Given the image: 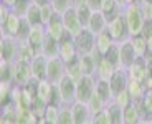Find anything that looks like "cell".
I'll use <instances>...</instances> for the list:
<instances>
[{
  "label": "cell",
  "mask_w": 152,
  "mask_h": 124,
  "mask_svg": "<svg viewBox=\"0 0 152 124\" xmlns=\"http://www.w3.org/2000/svg\"><path fill=\"white\" fill-rule=\"evenodd\" d=\"M122 15H124L127 26H129L131 37H137V35H142V28H144V17H142L141 12V5H129L122 10Z\"/></svg>",
  "instance_id": "obj_1"
},
{
  "label": "cell",
  "mask_w": 152,
  "mask_h": 124,
  "mask_svg": "<svg viewBox=\"0 0 152 124\" xmlns=\"http://www.w3.org/2000/svg\"><path fill=\"white\" fill-rule=\"evenodd\" d=\"M107 33L111 35L114 43H124V41H129L131 40V32H129V26H127V22H126L124 15H119L118 18H114L113 22L107 23Z\"/></svg>",
  "instance_id": "obj_2"
},
{
  "label": "cell",
  "mask_w": 152,
  "mask_h": 124,
  "mask_svg": "<svg viewBox=\"0 0 152 124\" xmlns=\"http://www.w3.org/2000/svg\"><path fill=\"white\" fill-rule=\"evenodd\" d=\"M20 41L13 37H2L0 38V61L5 63H15L17 53H18Z\"/></svg>",
  "instance_id": "obj_3"
},
{
  "label": "cell",
  "mask_w": 152,
  "mask_h": 124,
  "mask_svg": "<svg viewBox=\"0 0 152 124\" xmlns=\"http://www.w3.org/2000/svg\"><path fill=\"white\" fill-rule=\"evenodd\" d=\"M96 93V76H83L76 83V101L88 103Z\"/></svg>",
  "instance_id": "obj_4"
},
{
  "label": "cell",
  "mask_w": 152,
  "mask_h": 124,
  "mask_svg": "<svg viewBox=\"0 0 152 124\" xmlns=\"http://www.w3.org/2000/svg\"><path fill=\"white\" fill-rule=\"evenodd\" d=\"M73 38H75V43H76V48H78L80 56L81 55H91L93 50L96 48V35L93 32H89L88 28H83L80 33Z\"/></svg>",
  "instance_id": "obj_5"
},
{
  "label": "cell",
  "mask_w": 152,
  "mask_h": 124,
  "mask_svg": "<svg viewBox=\"0 0 152 124\" xmlns=\"http://www.w3.org/2000/svg\"><path fill=\"white\" fill-rule=\"evenodd\" d=\"M58 58L65 61L66 65L73 63L80 58V53H78V48H76L75 38L71 35H66L63 40L60 41V53H58Z\"/></svg>",
  "instance_id": "obj_6"
},
{
  "label": "cell",
  "mask_w": 152,
  "mask_h": 124,
  "mask_svg": "<svg viewBox=\"0 0 152 124\" xmlns=\"http://www.w3.org/2000/svg\"><path fill=\"white\" fill-rule=\"evenodd\" d=\"M66 78V63L61 58H53L48 60V75H46V81L51 84H60Z\"/></svg>",
  "instance_id": "obj_7"
},
{
  "label": "cell",
  "mask_w": 152,
  "mask_h": 124,
  "mask_svg": "<svg viewBox=\"0 0 152 124\" xmlns=\"http://www.w3.org/2000/svg\"><path fill=\"white\" fill-rule=\"evenodd\" d=\"M129 81H131V78H129V73H127V70H124V68H118V70L114 71V75L111 76V79H109L111 91H113L114 96L121 94L122 91H127Z\"/></svg>",
  "instance_id": "obj_8"
},
{
  "label": "cell",
  "mask_w": 152,
  "mask_h": 124,
  "mask_svg": "<svg viewBox=\"0 0 152 124\" xmlns=\"http://www.w3.org/2000/svg\"><path fill=\"white\" fill-rule=\"evenodd\" d=\"M13 75H15V83L13 84H17V86H25L35 78L31 63H22V61L13 63Z\"/></svg>",
  "instance_id": "obj_9"
},
{
  "label": "cell",
  "mask_w": 152,
  "mask_h": 124,
  "mask_svg": "<svg viewBox=\"0 0 152 124\" xmlns=\"http://www.w3.org/2000/svg\"><path fill=\"white\" fill-rule=\"evenodd\" d=\"M45 28H46V33H48V37L53 38V40H56L58 43H60V41L66 37V35H69L68 32H66L65 25H63V18H61L60 13H55L53 18H51V20H50V22L45 25Z\"/></svg>",
  "instance_id": "obj_10"
},
{
  "label": "cell",
  "mask_w": 152,
  "mask_h": 124,
  "mask_svg": "<svg viewBox=\"0 0 152 124\" xmlns=\"http://www.w3.org/2000/svg\"><path fill=\"white\" fill-rule=\"evenodd\" d=\"M61 18H63V25H65L66 32L71 37H76V35L83 30V26L80 23V18H78V13H76V7H69L65 13H61Z\"/></svg>",
  "instance_id": "obj_11"
},
{
  "label": "cell",
  "mask_w": 152,
  "mask_h": 124,
  "mask_svg": "<svg viewBox=\"0 0 152 124\" xmlns=\"http://www.w3.org/2000/svg\"><path fill=\"white\" fill-rule=\"evenodd\" d=\"M127 73H129V78L132 79V81H137V83H142V84H144L145 78L149 76L147 60H145V58H137L132 66L127 70Z\"/></svg>",
  "instance_id": "obj_12"
},
{
  "label": "cell",
  "mask_w": 152,
  "mask_h": 124,
  "mask_svg": "<svg viewBox=\"0 0 152 124\" xmlns=\"http://www.w3.org/2000/svg\"><path fill=\"white\" fill-rule=\"evenodd\" d=\"M20 25H22V17H18L17 13L12 12L10 15L7 17V20L0 23L2 37H13V38H17L18 30H20Z\"/></svg>",
  "instance_id": "obj_13"
},
{
  "label": "cell",
  "mask_w": 152,
  "mask_h": 124,
  "mask_svg": "<svg viewBox=\"0 0 152 124\" xmlns=\"http://www.w3.org/2000/svg\"><path fill=\"white\" fill-rule=\"evenodd\" d=\"M69 108H71V114H73V119H75V124H88V123H91L93 113L89 111V108H88L86 103L76 101V103H73Z\"/></svg>",
  "instance_id": "obj_14"
},
{
  "label": "cell",
  "mask_w": 152,
  "mask_h": 124,
  "mask_svg": "<svg viewBox=\"0 0 152 124\" xmlns=\"http://www.w3.org/2000/svg\"><path fill=\"white\" fill-rule=\"evenodd\" d=\"M61 91V96H63V101L65 106H71L73 103H76V81H73L71 78H63V81L58 84Z\"/></svg>",
  "instance_id": "obj_15"
},
{
  "label": "cell",
  "mask_w": 152,
  "mask_h": 124,
  "mask_svg": "<svg viewBox=\"0 0 152 124\" xmlns=\"http://www.w3.org/2000/svg\"><path fill=\"white\" fill-rule=\"evenodd\" d=\"M46 37H48V33H46L45 25H35V26H31L30 37H28V43L37 50L38 55L42 53V48H43V43H45Z\"/></svg>",
  "instance_id": "obj_16"
},
{
  "label": "cell",
  "mask_w": 152,
  "mask_h": 124,
  "mask_svg": "<svg viewBox=\"0 0 152 124\" xmlns=\"http://www.w3.org/2000/svg\"><path fill=\"white\" fill-rule=\"evenodd\" d=\"M119 46H121V68L129 70V68L134 65V61L137 60V55H136V51H134V46H132V43H131V40L121 43Z\"/></svg>",
  "instance_id": "obj_17"
},
{
  "label": "cell",
  "mask_w": 152,
  "mask_h": 124,
  "mask_svg": "<svg viewBox=\"0 0 152 124\" xmlns=\"http://www.w3.org/2000/svg\"><path fill=\"white\" fill-rule=\"evenodd\" d=\"M31 70H33V76L38 81H45L46 75H48V60L43 55H38L31 61Z\"/></svg>",
  "instance_id": "obj_18"
},
{
  "label": "cell",
  "mask_w": 152,
  "mask_h": 124,
  "mask_svg": "<svg viewBox=\"0 0 152 124\" xmlns=\"http://www.w3.org/2000/svg\"><path fill=\"white\" fill-rule=\"evenodd\" d=\"M37 56H38V51L30 45V43H28V41H20L18 53H17V61H22V63H31Z\"/></svg>",
  "instance_id": "obj_19"
},
{
  "label": "cell",
  "mask_w": 152,
  "mask_h": 124,
  "mask_svg": "<svg viewBox=\"0 0 152 124\" xmlns=\"http://www.w3.org/2000/svg\"><path fill=\"white\" fill-rule=\"evenodd\" d=\"M88 30L93 32L94 35H99V33H103V32H106L107 30L106 17H104L101 12H93V17H91V22H89Z\"/></svg>",
  "instance_id": "obj_20"
},
{
  "label": "cell",
  "mask_w": 152,
  "mask_h": 124,
  "mask_svg": "<svg viewBox=\"0 0 152 124\" xmlns=\"http://www.w3.org/2000/svg\"><path fill=\"white\" fill-rule=\"evenodd\" d=\"M58 53H60V43L56 40H53V38L46 37L40 55H43L46 60H53V58H58Z\"/></svg>",
  "instance_id": "obj_21"
},
{
  "label": "cell",
  "mask_w": 152,
  "mask_h": 124,
  "mask_svg": "<svg viewBox=\"0 0 152 124\" xmlns=\"http://www.w3.org/2000/svg\"><path fill=\"white\" fill-rule=\"evenodd\" d=\"M114 71H116V68H114L113 65L109 63V61H106V60L103 58V60L98 63V66H96V79L109 81L111 76L114 75Z\"/></svg>",
  "instance_id": "obj_22"
},
{
  "label": "cell",
  "mask_w": 152,
  "mask_h": 124,
  "mask_svg": "<svg viewBox=\"0 0 152 124\" xmlns=\"http://www.w3.org/2000/svg\"><path fill=\"white\" fill-rule=\"evenodd\" d=\"M127 93H129L132 103H141L142 98L145 96V93H147V90H145V86L142 83H137V81H132V79H131L129 86H127Z\"/></svg>",
  "instance_id": "obj_23"
},
{
  "label": "cell",
  "mask_w": 152,
  "mask_h": 124,
  "mask_svg": "<svg viewBox=\"0 0 152 124\" xmlns=\"http://www.w3.org/2000/svg\"><path fill=\"white\" fill-rule=\"evenodd\" d=\"M15 75H13V63L0 61V84H13Z\"/></svg>",
  "instance_id": "obj_24"
},
{
  "label": "cell",
  "mask_w": 152,
  "mask_h": 124,
  "mask_svg": "<svg viewBox=\"0 0 152 124\" xmlns=\"http://www.w3.org/2000/svg\"><path fill=\"white\" fill-rule=\"evenodd\" d=\"M80 66L83 76H96V61L93 60L91 55H81L80 56Z\"/></svg>",
  "instance_id": "obj_25"
},
{
  "label": "cell",
  "mask_w": 152,
  "mask_h": 124,
  "mask_svg": "<svg viewBox=\"0 0 152 124\" xmlns=\"http://www.w3.org/2000/svg\"><path fill=\"white\" fill-rule=\"evenodd\" d=\"M104 111H106L111 124H124V117H122V113H124V111H122L116 103H109Z\"/></svg>",
  "instance_id": "obj_26"
},
{
  "label": "cell",
  "mask_w": 152,
  "mask_h": 124,
  "mask_svg": "<svg viewBox=\"0 0 152 124\" xmlns=\"http://www.w3.org/2000/svg\"><path fill=\"white\" fill-rule=\"evenodd\" d=\"M113 45H114V41H113V38H111V35L107 33V30L103 32V33H99V35H96V50H98L103 56L106 55V51Z\"/></svg>",
  "instance_id": "obj_27"
},
{
  "label": "cell",
  "mask_w": 152,
  "mask_h": 124,
  "mask_svg": "<svg viewBox=\"0 0 152 124\" xmlns=\"http://www.w3.org/2000/svg\"><path fill=\"white\" fill-rule=\"evenodd\" d=\"M96 94L101 96L106 103H113L114 94L111 91V84L109 81H103V79H96Z\"/></svg>",
  "instance_id": "obj_28"
},
{
  "label": "cell",
  "mask_w": 152,
  "mask_h": 124,
  "mask_svg": "<svg viewBox=\"0 0 152 124\" xmlns=\"http://www.w3.org/2000/svg\"><path fill=\"white\" fill-rule=\"evenodd\" d=\"M131 43L134 46L137 58H145L147 56V40L144 38V35H137V37H131Z\"/></svg>",
  "instance_id": "obj_29"
},
{
  "label": "cell",
  "mask_w": 152,
  "mask_h": 124,
  "mask_svg": "<svg viewBox=\"0 0 152 124\" xmlns=\"http://www.w3.org/2000/svg\"><path fill=\"white\" fill-rule=\"evenodd\" d=\"M122 117H124V124H139V123H142L141 114H139V108H137L136 103H132L129 108L124 109Z\"/></svg>",
  "instance_id": "obj_30"
},
{
  "label": "cell",
  "mask_w": 152,
  "mask_h": 124,
  "mask_svg": "<svg viewBox=\"0 0 152 124\" xmlns=\"http://www.w3.org/2000/svg\"><path fill=\"white\" fill-rule=\"evenodd\" d=\"M104 60L109 61V63L116 68V70H118V68H121V46H119L118 43H114V45L106 51Z\"/></svg>",
  "instance_id": "obj_31"
},
{
  "label": "cell",
  "mask_w": 152,
  "mask_h": 124,
  "mask_svg": "<svg viewBox=\"0 0 152 124\" xmlns=\"http://www.w3.org/2000/svg\"><path fill=\"white\" fill-rule=\"evenodd\" d=\"M17 124H37L38 117L35 116V113L31 109H17Z\"/></svg>",
  "instance_id": "obj_32"
},
{
  "label": "cell",
  "mask_w": 152,
  "mask_h": 124,
  "mask_svg": "<svg viewBox=\"0 0 152 124\" xmlns=\"http://www.w3.org/2000/svg\"><path fill=\"white\" fill-rule=\"evenodd\" d=\"M76 13H78L81 26H83V28H88V26H89V22H91V17H93V10L88 7L86 4H83V5H78V7H76Z\"/></svg>",
  "instance_id": "obj_33"
},
{
  "label": "cell",
  "mask_w": 152,
  "mask_h": 124,
  "mask_svg": "<svg viewBox=\"0 0 152 124\" xmlns=\"http://www.w3.org/2000/svg\"><path fill=\"white\" fill-rule=\"evenodd\" d=\"M88 104V108H89V111H91L93 114H96V113H101V111H104L106 109V106L109 104V103H106L101 96H98V94H93V98L89 99V101L86 103Z\"/></svg>",
  "instance_id": "obj_34"
},
{
  "label": "cell",
  "mask_w": 152,
  "mask_h": 124,
  "mask_svg": "<svg viewBox=\"0 0 152 124\" xmlns=\"http://www.w3.org/2000/svg\"><path fill=\"white\" fill-rule=\"evenodd\" d=\"M66 76L71 78L73 81H76V83L83 78V71H81V66H80V58L76 61H73V63L66 65Z\"/></svg>",
  "instance_id": "obj_35"
},
{
  "label": "cell",
  "mask_w": 152,
  "mask_h": 124,
  "mask_svg": "<svg viewBox=\"0 0 152 124\" xmlns=\"http://www.w3.org/2000/svg\"><path fill=\"white\" fill-rule=\"evenodd\" d=\"M53 86L55 84H51L50 81H40V84H38V98H42L43 101L48 104L50 103V98H51V91H53Z\"/></svg>",
  "instance_id": "obj_36"
},
{
  "label": "cell",
  "mask_w": 152,
  "mask_h": 124,
  "mask_svg": "<svg viewBox=\"0 0 152 124\" xmlns=\"http://www.w3.org/2000/svg\"><path fill=\"white\" fill-rule=\"evenodd\" d=\"M25 18L30 22V25L31 26H35V25H42V15H40V7L38 5H35L33 2H31V5H30V8H28V12H27V15H25Z\"/></svg>",
  "instance_id": "obj_37"
},
{
  "label": "cell",
  "mask_w": 152,
  "mask_h": 124,
  "mask_svg": "<svg viewBox=\"0 0 152 124\" xmlns=\"http://www.w3.org/2000/svg\"><path fill=\"white\" fill-rule=\"evenodd\" d=\"M12 90H13V84H0V106L2 108L12 103Z\"/></svg>",
  "instance_id": "obj_38"
},
{
  "label": "cell",
  "mask_w": 152,
  "mask_h": 124,
  "mask_svg": "<svg viewBox=\"0 0 152 124\" xmlns=\"http://www.w3.org/2000/svg\"><path fill=\"white\" fill-rule=\"evenodd\" d=\"M30 5H31V2H28V0H17L15 5L12 7V12L17 13L18 17H22V18H25V15H27Z\"/></svg>",
  "instance_id": "obj_39"
},
{
  "label": "cell",
  "mask_w": 152,
  "mask_h": 124,
  "mask_svg": "<svg viewBox=\"0 0 152 124\" xmlns=\"http://www.w3.org/2000/svg\"><path fill=\"white\" fill-rule=\"evenodd\" d=\"M113 103H116V104H118L119 108H121L122 111H124L126 108H129V106L132 104V99H131V96H129V93H127V91H122L121 94L114 96Z\"/></svg>",
  "instance_id": "obj_40"
},
{
  "label": "cell",
  "mask_w": 152,
  "mask_h": 124,
  "mask_svg": "<svg viewBox=\"0 0 152 124\" xmlns=\"http://www.w3.org/2000/svg\"><path fill=\"white\" fill-rule=\"evenodd\" d=\"M31 32V25L27 18H22V25H20L18 35H17V40L18 41H28V37H30Z\"/></svg>",
  "instance_id": "obj_41"
},
{
  "label": "cell",
  "mask_w": 152,
  "mask_h": 124,
  "mask_svg": "<svg viewBox=\"0 0 152 124\" xmlns=\"http://www.w3.org/2000/svg\"><path fill=\"white\" fill-rule=\"evenodd\" d=\"M46 108H48V104H46L45 101H43L42 98H37L33 101V106H31V111L35 113V116L40 119V117H45V113H46Z\"/></svg>",
  "instance_id": "obj_42"
},
{
  "label": "cell",
  "mask_w": 152,
  "mask_h": 124,
  "mask_svg": "<svg viewBox=\"0 0 152 124\" xmlns=\"http://www.w3.org/2000/svg\"><path fill=\"white\" fill-rule=\"evenodd\" d=\"M58 124H75V119H73L71 108H69V106H63V108L60 109V117H58Z\"/></svg>",
  "instance_id": "obj_43"
},
{
  "label": "cell",
  "mask_w": 152,
  "mask_h": 124,
  "mask_svg": "<svg viewBox=\"0 0 152 124\" xmlns=\"http://www.w3.org/2000/svg\"><path fill=\"white\" fill-rule=\"evenodd\" d=\"M60 109L56 106H50L46 108V113H45V121L46 123H51V124H58V117H60Z\"/></svg>",
  "instance_id": "obj_44"
},
{
  "label": "cell",
  "mask_w": 152,
  "mask_h": 124,
  "mask_svg": "<svg viewBox=\"0 0 152 124\" xmlns=\"http://www.w3.org/2000/svg\"><path fill=\"white\" fill-rule=\"evenodd\" d=\"M55 13H56V12H55V8L51 7V4L40 7V15H42V25H46V23H48L50 20L53 18Z\"/></svg>",
  "instance_id": "obj_45"
},
{
  "label": "cell",
  "mask_w": 152,
  "mask_h": 124,
  "mask_svg": "<svg viewBox=\"0 0 152 124\" xmlns=\"http://www.w3.org/2000/svg\"><path fill=\"white\" fill-rule=\"evenodd\" d=\"M51 7L56 13H65L69 7H73V0H51Z\"/></svg>",
  "instance_id": "obj_46"
},
{
  "label": "cell",
  "mask_w": 152,
  "mask_h": 124,
  "mask_svg": "<svg viewBox=\"0 0 152 124\" xmlns=\"http://www.w3.org/2000/svg\"><path fill=\"white\" fill-rule=\"evenodd\" d=\"M91 124H111L109 123V117H107V114H106V111H101V113L93 114Z\"/></svg>",
  "instance_id": "obj_47"
},
{
  "label": "cell",
  "mask_w": 152,
  "mask_h": 124,
  "mask_svg": "<svg viewBox=\"0 0 152 124\" xmlns=\"http://www.w3.org/2000/svg\"><path fill=\"white\" fill-rule=\"evenodd\" d=\"M141 12H142V17H144L145 22H152V5L151 4H142L141 5Z\"/></svg>",
  "instance_id": "obj_48"
},
{
  "label": "cell",
  "mask_w": 152,
  "mask_h": 124,
  "mask_svg": "<svg viewBox=\"0 0 152 124\" xmlns=\"http://www.w3.org/2000/svg\"><path fill=\"white\" fill-rule=\"evenodd\" d=\"M119 4V7L124 10L126 7H129V5H142L144 4V0H116Z\"/></svg>",
  "instance_id": "obj_49"
},
{
  "label": "cell",
  "mask_w": 152,
  "mask_h": 124,
  "mask_svg": "<svg viewBox=\"0 0 152 124\" xmlns=\"http://www.w3.org/2000/svg\"><path fill=\"white\" fill-rule=\"evenodd\" d=\"M12 13V8L10 7H7V5H4V4H0V23L2 22H5L7 20V17Z\"/></svg>",
  "instance_id": "obj_50"
},
{
  "label": "cell",
  "mask_w": 152,
  "mask_h": 124,
  "mask_svg": "<svg viewBox=\"0 0 152 124\" xmlns=\"http://www.w3.org/2000/svg\"><path fill=\"white\" fill-rule=\"evenodd\" d=\"M101 4H103V0H86V5L91 8L93 12H99V10H101Z\"/></svg>",
  "instance_id": "obj_51"
},
{
  "label": "cell",
  "mask_w": 152,
  "mask_h": 124,
  "mask_svg": "<svg viewBox=\"0 0 152 124\" xmlns=\"http://www.w3.org/2000/svg\"><path fill=\"white\" fill-rule=\"evenodd\" d=\"M147 40V56L145 58H152V35L145 38Z\"/></svg>",
  "instance_id": "obj_52"
},
{
  "label": "cell",
  "mask_w": 152,
  "mask_h": 124,
  "mask_svg": "<svg viewBox=\"0 0 152 124\" xmlns=\"http://www.w3.org/2000/svg\"><path fill=\"white\" fill-rule=\"evenodd\" d=\"M35 5H38V7H43V5H48V4H51L50 0H31Z\"/></svg>",
  "instance_id": "obj_53"
},
{
  "label": "cell",
  "mask_w": 152,
  "mask_h": 124,
  "mask_svg": "<svg viewBox=\"0 0 152 124\" xmlns=\"http://www.w3.org/2000/svg\"><path fill=\"white\" fill-rule=\"evenodd\" d=\"M15 2L17 0H0V4H4V5H7V7H13V5H15Z\"/></svg>",
  "instance_id": "obj_54"
},
{
  "label": "cell",
  "mask_w": 152,
  "mask_h": 124,
  "mask_svg": "<svg viewBox=\"0 0 152 124\" xmlns=\"http://www.w3.org/2000/svg\"><path fill=\"white\" fill-rule=\"evenodd\" d=\"M0 124H17V123L10 119H5V117H0Z\"/></svg>",
  "instance_id": "obj_55"
},
{
  "label": "cell",
  "mask_w": 152,
  "mask_h": 124,
  "mask_svg": "<svg viewBox=\"0 0 152 124\" xmlns=\"http://www.w3.org/2000/svg\"><path fill=\"white\" fill-rule=\"evenodd\" d=\"M86 4V0H73V7H78V5Z\"/></svg>",
  "instance_id": "obj_56"
},
{
  "label": "cell",
  "mask_w": 152,
  "mask_h": 124,
  "mask_svg": "<svg viewBox=\"0 0 152 124\" xmlns=\"http://www.w3.org/2000/svg\"><path fill=\"white\" fill-rule=\"evenodd\" d=\"M147 60V63H149V75L152 76V58H145Z\"/></svg>",
  "instance_id": "obj_57"
},
{
  "label": "cell",
  "mask_w": 152,
  "mask_h": 124,
  "mask_svg": "<svg viewBox=\"0 0 152 124\" xmlns=\"http://www.w3.org/2000/svg\"><path fill=\"white\" fill-rule=\"evenodd\" d=\"M37 124H51V123H46V121H45V117H40Z\"/></svg>",
  "instance_id": "obj_58"
},
{
  "label": "cell",
  "mask_w": 152,
  "mask_h": 124,
  "mask_svg": "<svg viewBox=\"0 0 152 124\" xmlns=\"http://www.w3.org/2000/svg\"><path fill=\"white\" fill-rule=\"evenodd\" d=\"M144 2H145V4H151L152 5V0H144Z\"/></svg>",
  "instance_id": "obj_59"
},
{
  "label": "cell",
  "mask_w": 152,
  "mask_h": 124,
  "mask_svg": "<svg viewBox=\"0 0 152 124\" xmlns=\"http://www.w3.org/2000/svg\"><path fill=\"white\" fill-rule=\"evenodd\" d=\"M145 124H152V123H145Z\"/></svg>",
  "instance_id": "obj_60"
},
{
  "label": "cell",
  "mask_w": 152,
  "mask_h": 124,
  "mask_svg": "<svg viewBox=\"0 0 152 124\" xmlns=\"http://www.w3.org/2000/svg\"><path fill=\"white\" fill-rule=\"evenodd\" d=\"M139 124H145V123H139Z\"/></svg>",
  "instance_id": "obj_61"
},
{
  "label": "cell",
  "mask_w": 152,
  "mask_h": 124,
  "mask_svg": "<svg viewBox=\"0 0 152 124\" xmlns=\"http://www.w3.org/2000/svg\"><path fill=\"white\" fill-rule=\"evenodd\" d=\"M28 2H31V0H28Z\"/></svg>",
  "instance_id": "obj_62"
},
{
  "label": "cell",
  "mask_w": 152,
  "mask_h": 124,
  "mask_svg": "<svg viewBox=\"0 0 152 124\" xmlns=\"http://www.w3.org/2000/svg\"><path fill=\"white\" fill-rule=\"evenodd\" d=\"M88 124H91V123H88Z\"/></svg>",
  "instance_id": "obj_63"
},
{
  "label": "cell",
  "mask_w": 152,
  "mask_h": 124,
  "mask_svg": "<svg viewBox=\"0 0 152 124\" xmlns=\"http://www.w3.org/2000/svg\"><path fill=\"white\" fill-rule=\"evenodd\" d=\"M50 2H51V0H50Z\"/></svg>",
  "instance_id": "obj_64"
}]
</instances>
